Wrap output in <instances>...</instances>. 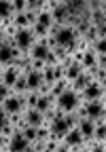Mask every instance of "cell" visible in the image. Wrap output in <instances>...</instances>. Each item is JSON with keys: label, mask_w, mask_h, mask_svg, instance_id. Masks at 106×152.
Here are the masks:
<instances>
[{"label": "cell", "mask_w": 106, "mask_h": 152, "mask_svg": "<svg viewBox=\"0 0 106 152\" xmlns=\"http://www.w3.org/2000/svg\"><path fill=\"white\" fill-rule=\"evenodd\" d=\"M49 36L53 38V42H55V49H62L66 53H70V51L77 47V42H79V36H77V30H74L72 23L53 26V30H51Z\"/></svg>", "instance_id": "obj_1"}, {"label": "cell", "mask_w": 106, "mask_h": 152, "mask_svg": "<svg viewBox=\"0 0 106 152\" xmlns=\"http://www.w3.org/2000/svg\"><path fill=\"white\" fill-rule=\"evenodd\" d=\"M0 106H2V110L7 112V116H9L11 123H15V125L21 123V114H24V110H26L24 95H17V93L11 91V95H9V97L0 104Z\"/></svg>", "instance_id": "obj_2"}, {"label": "cell", "mask_w": 106, "mask_h": 152, "mask_svg": "<svg viewBox=\"0 0 106 152\" xmlns=\"http://www.w3.org/2000/svg\"><path fill=\"white\" fill-rule=\"evenodd\" d=\"M74 114L81 118V116H87L91 121H102L106 118V102L104 99H98V102H81L79 108L74 110Z\"/></svg>", "instance_id": "obj_3"}, {"label": "cell", "mask_w": 106, "mask_h": 152, "mask_svg": "<svg viewBox=\"0 0 106 152\" xmlns=\"http://www.w3.org/2000/svg\"><path fill=\"white\" fill-rule=\"evenodd\" d=\"M83 142H85V140H83V135H81V131H79L77 125H74L72 129H68L66 133H62V135H60V144H62L60 152H79V148H81Z\"/></svg>", "instance_id": "obj_4"}, {"label": "cell", "mask_w": 106, "mask_h": 152, "mask_svg": "<svg viewBox=\"0 0 106 152\" xmlns=\"http://www.w3.org/2000/svg\"><path fill=\"white\" fill-rule=\"evenodd\" d=\"M79 104H81V99H79V93H77V91H72L70 87H68L64 93H60L57 97H55V106H57L62 112H66V114L74 112V110L79 108Z\"/></svg>", "instance_id": "obj_5"}, {"label": "cell", "mask_w": 106, "mask_h": 152, "mask_svg": "<svg viewBox=\"0 0 106 152\" xmlns=\"http://www.w3.org/2000/svg\"><path fill=\"white\" fill-rule=\"evenodd\" d=\"M79 99L81 102H98V99H104L106 102V87L93 78L89 85L79 93Z\"/></svg>", "instance_id": "obj_6"}, {"label": "cell", "mask_w": 106, "mask_h": 152, "mask_svg": "<svg viewBox=\"0 0 106 152\" xmlns=\"http://www.w3.org/2000/svg\"><path fill=\"white\" fill-rule=\"evenodd\" d=\"M49 9H51V17L55 26H66V23H74L72 17H70L64 0H49Z\"/></svg>", "instance_id": "obj_7"}, {"label": "cell", "mask_w": 106, "mask_h": 152, "mask_svg": "<svg viewBox=\"0 0 106 152\" xmlns=\"http://www.w3.org/2000/svg\"><path fill=\"white\" fill-rule=\"evenodd\" d=\"M36 36H34V30L32 28H21V30H15V36H13V45L15 49H19L24 55L30 51V47L34 45Z\"/></svg>", "instance_id": "obj_8"}, {"label": "cell", "mask_w": 106, "mask_h": 152, "mask_svg": "<svg viewBox=\"0 0 106 152\" xmlns=\"http://www.w3.org/2000/svg\"><path fill=\"white\" fill-rule=\"evenodd\" d=\"M77 114L74 112H70V114H64V116H60V118H55V121H51L49 123V129H51V133L53 135H62V133H66L68 129H72L74 125H77Z\"/></svg>", "instance_id": "obj_9"}, {"label": "cell", "mask_w": 106, "mask_h": 152, "mask_svg": "<svg viewBox=\"0 0 106 152\" xmlns=\"http://www.w3.org/2000/svg\"><path fill=\"white\" fill-rule=\"evenodd\" d=\"M4 152H30V142L24 137V133L19 131V127H17V131L13 133V135L7 137Z\"/></svg>", "instance_id": "obj_10"}, {"label": "cell", "mask_w": 106, "mask_h": 152, "mask_svg": "<svg viewBox=\"0 0 106 152\" xmlns=\"http://www.w3.org/2000/svg\"><path fill=\"white\" fill-rule=\"evenodd\" d=\"M24 78H26V87H28V91L47 93V91H45V83H43L40 72L32 70V68H24Z\"/></svg>", "instance_id": "obj_11"}, {"label": "cell", "mask_w": 106, "mask_h": 152, "mask_svg": "<svg viewBox=\"0 0 106 152\" xmlns=\"http://www.w3.org/2000/svg\"><path fill=\"white\" fill-rule=\"evenodd\" d=\"M21 74H24V66L21 64H9V66L2 68V78H0V83L7 85V87H13Z\"/></svg>", "instance_id": "obj_12"}, {"label": "cell", "mask_w": 106, "mask_h": 152, "mask_svg": "<svg viewBox=\"0 0 106 152\" xmlns=\"http://www.w3.org/2000/svg\"><path fill=\"white\" fill-rule=\"evenodd\" d=\"M49 51H51V47L47 45V38H43V40H34V45L30 47V51L26 53V57H28V59H40V61H45Z\"/></svg>", "instance_id": "obj_13"}, {"label": "cell", "mask_w": 106, "mask_h": 152, "mask_svg": "<svg viewBox=\"0 0 106 152\" xmlns=\"http://www.w3.org/2000/svg\"><path fill=\"white\" fill-rule=\"evenodd\" d=\"M21 121H24V123H28V125H34V127H40V125H45V123H47L45 114H43V112H38L36 108H26V110H24V114H21Z\"/></svg>", "instance_id": "obj_14"}, {"label": "cell", "mask_w": 106, "mask_h": 152, "mask_svg": "<svg viewBox=\"0 0 106 152\" xmlns=\"http://www.w3.org/2000/svg\"><path fill=\"white\" fill-rule=\"evenodd\" d=\"M77 129L81 131L83 140H91L93 137V129H96V121L87 118V116H81V118H77Z\"/></svg>", "instance_id": "obj_15"}, {"label": "cell", "mask_w": 106, "mask_h": 152, "mask_svg": "<svg viewBox=\"0 0 106 152\" xmlns=\"http://www.w3.org/2000/svg\"><path fill=\"white\" fill-rule=\"evenodd\" d=\"M34 108H36L38 112H43V114H47V112H51L53 108H55V99H53L49 93H40V95H38V99H36V106H34Z\"/></svg>", "instance_id": "obj_16"}, {"label": "cell", "mask_w": 106, "mask_h": 152, "mask_svg": "<svg viewBox=\"0 0 106 152\" xmlns=\"http://www.w3.org/2000/svg\"><path fill=\"white\" fill-rule=\"evenodd\" d=\"M11 17H13V4H11V0H0V26L11 21Z\"/></svg>", "instance_id": "obj_17"}, {"label": "cell", "mask_w": 106, "mask_h": 152, "mask_svg": "<svg viewBox=\"0 0 106 152\" xmlns=\"http://www.w3.org/2000/svg\"><path fill=\"white\" fill-rule=\"evenodd\" d=\"M91 140L106 144V118L96 121V129H93V137H91Z\"/></svg>", "instance_id": "obj_18"}, {"label": "cell", "mask_w": 106, "mask_h": 152, "mask_svg": "<svg viewBox=\"0 0 106 152\" xmlns=\"http://www.w3.org/2000/svg\"><path fill=\"white\" fill-rule=\"evenodd\" d=\"M11 23L17 28V30H21V28H30L28 26V19H26V13H15L11 17Z\"/></svg>", "instance_id": "obj_19"}, {"label": "cell", "mask_w": 106, "mask_h": 152, "mask_svg": "<svg viewBox=\"0 0 106 152\" xmlns=\"http://www.w3.org/2000/svg\"><path fill=\"white\" fill-rule=\"evenodd\" d=\"M11 91L13 93H17V95H24V93H28V87H26V78H24V74L17 78V83L11 87Z\"/></svg>", "instance_id": "obj_20"}, {"label": "cell", "mask_w": 106, "mask_h": 152, "mask_svg": "<svg viewBox=\"0 0 106 152\" xmlns=\"http://www.w3.org/2000/svg\"><path fill=\"white\" fill-rule=\"evenodd\" d=\"M11 4H13V15L28 11V0H11Z\"/></svg>", "instance_id": "obj_21"}, {"label": "cell", "mask_w": 106, "mask_h": 152, "mask_svg": "<svg viewBox=\"0 0 106 152\" xmlns=\"http://www.w3.org/2000/svg\"><path fill=\"white\" fill-rule=\"evenodd\" d=\"M9 95H11V87H7V85L0 83V104H2V102L9 97Z\"/></svg>", "instance_id": "obj_22"}, {"label": "cell", "mask_w": 106, "mask_h": 152, "mask_svg": "<svg viewBox=\"0 0 106 152\" xmlns=\"http://www.w3.org/2000/svg\"><path fill=\"white\" fill-rule=\"evenodd\" d=\"M7 123H9V116H7V112L2 110V106H0V129H2Z\"/></svg>", "instance_id": "obj_23"}, {"label": "cell", "mask_w": 106, "mask_h": 152, "mask_svg": "<svg viewBox=\"0 0 106 152\" xmlns=\"http://www.w3.org/2000/svg\"><path fill=\"white\" fill-rule=\"evenodd\" d=\"M4 144H7V140L2 137V133H0V152H4Z\"/></svg>", "instance_id": "obj_24"}, {"label": "cell", "mask_w": 106, "mask_h": 152, "mask_svg": "<svg viewBox=\"0 0 106 152\" xmlns=\"http://www.w3.org/2000/svg\"><path fill=\"white\" fill-rule=\"evenodd\" d=\"M2 68H4V66H0V78H2Z\"/></svg>", "instance_id": "obj_25"}]
</instances>
